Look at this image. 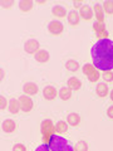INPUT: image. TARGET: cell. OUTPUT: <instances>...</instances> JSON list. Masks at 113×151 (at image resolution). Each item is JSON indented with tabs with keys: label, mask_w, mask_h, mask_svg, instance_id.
Segmentation results:
<instances>
[{
	"label": "cell",
	"mask_w": 113,
	"mask_h": 151,
	"mask_svg": "<svg viewBox=\"0 0 113 151\" xmlns=\"http://www.w3.org/2000/svg\"><path fill=\"white\" fill-rule=\"evenodd\" d=\"M3 131L4 132H6V134H11V132L15 131L16 129V125H15V121H13L10 119H8L3 122Z\"/></svg>",
	"instance_id": "obj_11"
},
{
	"label": "cell",
	"mask_w": 113,
	"mask_h": 151,
	"mask_svg": "<svg viewBox=\"0 0 113 151\" xmlns=\"http://www.w3.org/2000/svg\"><path fill=\"white\" fill-rule=\"evenodd\" d=\"M51 13H53V15L56 18H63V17L67 15V9L62 5H55V6H53V9H51Z\"/></svg>",
	"instance_id": "obj_14"
},
{
	"label": "cell",
	"mask_w": 113,
	"mask_h": 151,
	"mask_svg": "<svg viewBox=\"0 0 113 151\" xmlns=\"http://www.w3.org/2000/svg\"><path fill=\"white\" fill-rule=\"evenodd\" d=\"M48 30H49L50 34L58 35V34H60V33L64 30V27H63L62 23L58 22V20H51L48 24Z\"/></svg>",
	"instance_id": "obj_6"
},
{
	"label": "cell",
	"mask_w": 113,
	"mask_h": 151,
	"mask_svg": "<svg viewBox=\"0 0 113 151\" xmlns=\"http://www.w3.org/2000/svg\"><path fill=\"white\" fill-rule=\"evenodd\" d=\"M39 47H40V44L36 39H28L24 44V50L26 53L33 54V53H36V52L39 50Z\"/></svg>",
	"instance_id": "obj_5"
},
{
	"label": "cell",
	"mask_w": 113,
	"mask_h": 151,
	"mask_svg": "<svg viewBox=\"0 0 113 151\" xmlns=\"http://www.w3.org/2000/svg\"><path fill=\"white\" fill-rule=\"evenodd\" d=\"M103 79L106 82H113V72L111 70H107V72L103 73Z\"/></svg>",
	"instance_id": "obj_28"
},
{
	"label": "cell",
	"mask_w": 113,
	"mask_h": 151,
	"mask_svg": "<svg viewBox=\"0 0 113 151\" xmlns=\"http://www.w3.org/2000/svg\"><path fill=\"white\" fill-rule=\"evenodd\" d=\"M103 10L107 14H113V0H107L103 3Z\"/></svg>",
	"instance_id": "obj_25"
},
{
	"label": "cell",
	"mask_w": 113,
	"mask_h": 151,
	"mask_svg": "<svg viewBox=\"0 0 113 151\" xmlns=\"http://www.w3.org/2000/svg\"><path fill=\"white\" fill-rule=\"evenodd\" d=\"M55 130V126H53V122L50 120H45L41 124V135H43V139L46 142H49V140L53 135V132Z\"/></svg>",
	"instance_id": "obj_3"
},
{
	"label": "cell",
	"mask_w": 113,
	"mask_h": 151,
	"mask_svg": "<svg viewBox=\"0 0 113 151\" xmlns=\"http://www.w3.org/2000/svg\"><path fill=\"white\" fill-rule=\"evenodd\" d=\"M55 131L60 132V134H65L68 131V122L65 121H58L55 125Z\"/></svg>",
	"instance_id": "obj_23"
},
{
	"label": "cell",
	"mask_w": 113,
	"mask_h": 151,
	"mask_svg": "<svg viewBox=\"0 0 113 151\" xmlns=\"http://www.w3.org/2000/svg\"><path fill=\"white\" fill-rule=\"evenodd\" d=\"M94 70H96V67H94L93 64H84L83 65V73L84 74H87V76H89L91 73H93Z\"/></svg>",
	"instance_id": "obj_26"
},
{
	"label": "cell",
	"mask_w": 113,
	"mask_h": 151,
	"mask_svg": "<svg viewBox=\"0 0 113 151\" xmlns=\"http://www.w3.org/2000/svg\"><path fill=\"white\" fill-rule=\"evenodd\" d=\"M94 30L97 33V37H98V40L99 39H107L108 38V33L106 32V27H104V23H98L96 22L93 24Z\"/></svg>",
	"instance_id": "obj_7"
},
{
	"label": "cell",
	"mask_w": 113,
	"mask_h": 151,
	"mask_svg": "<svg viewBox=\"0 0 113 151\" xmlns=\"http://www.w3.org/2000/svg\"><path fill=\"white\" fill-rule=\"evenodd\" d=\"M65 68L70 70V72H75V70L79 69V63L74 59H68L67 63H65Z\"/></svg>",
	"instance_id": "obj_22"
},
{
	"label": "cell",
	"mask_w": 113,
	"mask_h": 151,
	"mask_svg": "<svg viewBox=\"0 0 113 151\" xmlns=\"http://www.w3.org/2000/svg\"><path fill=\"white\" fill-rule=\"evenodd\" d=\"M19 8H20V10L24 12V13L29 12L33 8V1L31 0H20V1H19Z\"/></svg>",
	"instance_id": "obj_21"
},
{
	"label": "cell",
	"mask_w": 113,
	"mask_h": 151,
	"mask_svg": "<svg viewBox=\"0 0 113 151\" xmlns=\"http://www.w3.org/2000/svg\"><path fill=\"white\" fill-rule=\"evenodd\" d=\"M6 105H8L6 98L1 96V97H0V110L4 111V110H5V107H6Z\"/></svg>",
	"instance_id": "obj_30"
},
{
	"label": "cell",
	"mask_w": 113,
	"mask_h": 151,
	"mask_svg": "<svg viewBox=\"0 0 113 151\" xmlns=\"http://www.w3.org/2000/svg\"><path fill=\"white\" fill-rule=\"evenodd\" d=\"M56 94H58V91H56L53 86H46L43 89V96L45 100H48V101H53L56 97Z\"/></svg>",
	"instance_id": "obj_8"
},
{
	"label": "cell",
	"mask_w": 113,
	"mask_h": 151,
	"mask_svg": "<svg viewBox=\"0 0 113 151\" xmlns=\"http://www.w3.org/2000/svg\"><path fill=\"white\" fill-rule=\"evenodd\" d=\"M93 65L99 70L113 69V40L99 39L93 44L91 49Z\"/></svg>",
	"instance_id": "obj_1"
},
{
	"label": "cell",
	"mask_w": 113,
	"mask_h": 151,
	"mask_svg": "<svg viewBox=\"0 0 113 151\" xmlns=\"http://www.w3.org/2000/svg\"><path fill=\"white\" fill-rule=\"evenodd\" d=\"M79 17H82L84 20H91L93 18V10L91 6L88 5H83L81 9H79Z\"/></svg>",
	"instance_id": "obj_10"
},
{
	"label": "cell",
	"mask_w": 113,
	"mask_h": 151,
	"mask_svg": "<svg viewBox=\"0 0 113 151\" xmlns=\"http://www.w3.org/2000/svg\"><path fill=\"white\" fill-rule=\"evenodd\" d=\"M38 86L35 83H33V82H28L24 84V87H23V92H24L26 96H34V94L38 93Z\"/></svg>",
	"instance_id": "obj_9"
},
{
	"label": "cell",
	"mask_w": 113,
	"mask_h": 151,
	"mask_svg": "<svg viewBox=\"0 0 113 151\" xmlns=\"http://www.w3.org/2000/svg\"><path fill=\"white\" fill-rule=\"evenodd\" d=\"M48 145L50 151H74V147L69 144V141L58 135H51Z\"/></svg>",
	"instance_id": "obj_2"
},
{
	"label": "cell",
	"mask_w": 113,
	"mask_h": 151,
	"mask_svg": "<svg viewBox=\"0 0 113 151\" xmlns=\"http://www.w3.org/2000/svg\"><path fill=\"white\" fill-rule=\"evenodd\" d=\"M93 9H94V14H96V17H97V22H98V23H103V20H104L103 6L101 5V4H96Z\"/></svg>",
	"instance_id": "obj_18"
},
{
	"label": "cell",
	"mask_w": 113,
	"mask_h": 151,
	"mask_svg": "<svg viewBox=\"0 0 113 151\" xmlns=\"http://www.w3.org/2000/svg\"><path fill=\"white\" fill-rule=\"evenodd\" d=\"M19 105H20V110L24 112H29L33 108V100L29 96H21L19 97Z\"/></svg>",
	"instance_id": "obj_4"
},
{
	"label": "cell",
	"mask_w": 113,
	"mask_h": 151,
	"mask_svg": "<svg viewBox=\"0 0 113 151\" xmlns=\"http://www.w3.org/2000/svg\"><path fill=\"white\" fill-rule=\"evenodd\" d=\"M88 79H89L91 82H97L98 79H99V72H98V70L96 69L93 73H91V74L88 76Z\"/></svg>",
	"instance_id": "obj_27"
},
{
	"label": "cell",
	"mask_w": 113,
	"mask_h": 151,
	"mask_svg": "<svg viewBox=\"0 0 113 151\" xmlns=\"http://www.w3.org/2000/svg\"><path fill=\"white\" fill-rule=\"evenodd\" d=\"M107 116L109 117V119H113V106H109L107 110Z\"/></svg>",
	"instance_id": "obj_33"
},
{
	"label": "cell",
	"mask_w": 113,
	"mask_h": 151,
	"mask_svg": "<svg viewBox=\"0 0 113 151\" xmlns=\"http://www.w3.org/2000/svg\"><path fill=\"white\" fill-rule=\"evenodd\" d=\"M13 5H14L13 0H3V1H1V6L3 8H10Z\"/></svg>",
	"instance_id": "obj_32"
},
{
	"label": "cell",
	"mask_w": 113,
	"mask_h": 151,
	"mask_svg": "<svg viewBox=\"0 0 113 151\" xmlns=\"http://www.w3.org/2000/svg\"><path fill=\"white\" fill-rule=\"evenodd\" d=\"M13 151H26V147L23 144H15L13 147Z\"/></svg>",
	"instance_id": "obj_29"
},
{
	"label": "cell",
	"mask_w": 113,
	"mask_h": 151,
	"mask_svg": "<svg viewBox=\"0 0 113 151\" xmlns=\"http://www.w3.org/2000/svg\"><path fill=\"white\" fill-rule=\"evenodd\" d=\"M68 23L70 25H78L79 24V13L78 12H75V10H72V12H69L68 13Z\"/></svg>",
	"instance_id": "obj_13"
},
{
	"label": "cell",
	"mask_w": 113,
	"mask_h": 151,
	"mask_svg": "<svg viewBox=\"0 0 113 151\" xmlns=\"http://www.w3.org/2000/svg\"><path fill=\"white\" fill-rule=\"evenodd\" d=\"M96 91H97V94L99 97H106L107 94H108V86H107V83H98L97 84V88H96Z\"/></svg>",
	"instance_id": "obj_20"
},
{
	"label": "cell",
	"mask_w": 113,
	"mask_h": 151,
	"mask_svg": "<svg viewBox=\"0 0 113 151\" xmlns=\"http://www.w3.org/2000/svg\"><path fill=\"white\" fill-rule=\"evenodd\" d=\"M20 110V105H19V100H15V98H11L10 101H9V112L13 113V115H15V113L19 112Z\"/></svg>",
	"instance_id": "obj_19"
},
{
	"label": "cell",
	"mask_w": 113,
	"mask_h": 151,
	"mask_svg": "<svg viewBox=\"0 0 113 151\" xmlns=\"http://www.w3.org/2000/svg\"><path fill=\"white\" fill-rule=\"evenodd\" d=\"M59 97H60V100H63V101H68L70 100V97H72V89H70L69 87H62L59 89Z\"/></svg>",
	"instance_id": "obj_15"
},
{
	"label": "cell",
	"mask_w": 113,
	"mask_h": 151,
	"mask_svg": "<svg viewBox=\"0 0 113 151\" xmlns=\"http://www.w3.org/2000/svg\"><path fill=\"white\" fill-rule=\"evenodd\" d=\"M74 151H88L87 142H86V141H83V140L78 141V142L74 145Z\"/></svg>",
	"instance_id": "obj_24"
},
{
	"label": "cell",
	"mask_w": 113,
	"mask_h": 151,
	"mask_svg": "<svg viewBox=\"0 0 113 151\" xmlns=\"http://www.w3.org/2000/svg\"><path fill=\"white\" fill-rule=\"evenodd\" d=\"M38 4H45V0H39V1H38Z\"/></svg>",
	"instance_id": "obj_35"
},
{
	"label": "cell",
	"mask_w": 113,
	"mask_h": 151,
	"mask_svg": "<svg viewBox=\"0 0 113 151\" xmlns=\"http://www.w3.org/2000/svg\"><path fill=\"white\" fill-rule=\"evenodd\" d=\"M0 70H1V81H3V78H4V70H3V68L0 69Z\"/></svg>",
	"instance_id": "obj_36"
},
{
	"label": "cell",
	"mask_w": 113,
	"mask_h": 151,
	"mask_svg": "<svg viewBox=\"0 0 113 151\" xmlns=\"http://www.w3.org/2000/svg\"><path fill=\"white\" fill-rule=\"evenodd\" d=\"M35 60H38V62H40V63L48 62V60H49V53H48V50H44V49L38 50L36 53H35Z\"/></svg>",
	"instance_id": "obj_12"
},
{
	"label": "cell",
	"mask_w": 113,
	"mask_h": 151,
	"mask_svg": "<svg viewBox=\"0 0 113 151\" xmlns=\"http://www.w3.org/2000/svg\"><path fill=\"white\" fill-rule=\"evenodd\" d=\"M74 6H77V8L81 9V8L83 6V4H82V3H79V1H75V3H74Z\"/></svg>",
	"instance_id": "obj_34"
},
{
	"label": "cell",
	"mask_w": 113,
	"mask_h": 151,
	"mask_svg": "<svg viewBox=\"0 0 113 151\" xmlns=\"http://www.w3.org/2000/svg\"><path fill=\"white\" fill-rule=\"evenodd\" d=\"M35 151H50V149H49V145L41 144V145H39V146H38V147L35 149Z\"/></svg>",
	"instance_id": "obj_31"
},
{
	"label": "cell",
	"mask_w": 113,
	"mask_h": 151,
	"mask_svg": "<svg viewBox=\"0 0 113 151\" xmlns=\"http://www.w3.org/2000/svg\"><path fill=\"white\" fill-rule=\"evenodd\" d=\"M67 121L70 126H78L79 122H81V116L78 115V113H69L67 116Z\"/></svg>",
	"instance_id": "obj_17"
},
{
	"label": "cell",
	"mask_w": 113,
	"mask_h": 151,
	"mask_svg": "<svg viewBox=\"0 0 113 151\" xmlns=\"http://www.w3.org/2000/svg\"><path fill=\"white\" fill-rule=\"evenodd\" d=\"M111 100L113 101V89H112V91H111Z\"/></svg>",
	"instance_id": "obj_37"
},
{
	"label": "cell",
	"mask_w": 113,
	"mask_h": 151,
	"mask_svg": "<svg viewBox=\"0 0 113 151\" xmlns=\"http://www.w3.org/2000/svg\"><path fill=\"white\" fill-rule=\"evenodd\" d=\"M68 87L70 89H73V91H78V89H81V87H82V82L79 81L77 77H72L68 79Z\"/></svg>",
	"instance_id": "obj_16"
}]
</instances>
